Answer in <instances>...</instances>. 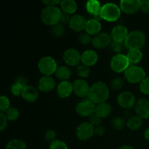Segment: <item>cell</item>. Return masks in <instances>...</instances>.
Returning a JSON list of instances; mask_svg holds the SVG:
<instances>
[{
    "mask_svg": "<svg viewBox=\"0 0 149 149\" xmlns=\"http://www.w3.org/2000/svg\"><path fill=\"white\" fill-rule=\"evenodd\" d=\"M127 81L132 84L141 82L146 78V72L143 68L137 65L130 66L125 72Z\"/></svg>",
    "mask_w": 149,
    "mask_h": 149,
    "instance_id": "cell-5",
    "label": "cell"
},
{
    "mask_svg": "<svg viewBox=\"0 0 149 149\" xmlns=\"http://www.w3.org/2000/svg\"><path fill=\"white\" fill-rule=\"evenodd\" d=\"M6 116L9 121H15L19 117V112L15 108H10L6 111Z\"/></svg>",
    "mask_w": 149,
    "mask_h": 149,
    "instance_id": "cell-33",
    "label": "cell"
},
{
    "mask_svg": "<svg viewBox=\"0 0 149 149\" xmlns=\"http://www.w3.org/2000/svg\"><path fill=\"white\" fill-rule=\"evenodd\" d=\"M112 125H113V127L116 130H122L125 127V122L124 119L118 116V117L113 118V120H112Z\"/></svg>",
    "mask_w": 149,
    "mask_h": 149,
    "instance_id": "cell-34",
    "label": "cell"
},
{
    "mask_svg": "<svg viewBox=\"0 0 149 149\" xmlns=\"http://www.w3.org/2000/svg\"><path fill=\"white\" fill-rule=\"evenodd\" d=\"M130 61L127 55L118 53L112 58L111 61V68L116 73H122L126 71L130 67Z\"/></svg>",
    "mask_w": 149,
    "mask_h": 149,
    "instance_id": "cell-7",
    "label": "cell"
},
{
    "mask_svg": "<svg viewBox=\"0 0 149 149\" xmlns=\"http://www.w3.org/2000/svg\"><path fill=\"white\" fill-rule=\"evenodd\" d=\"M141 2L139 0H122L119 7L126 14H133L141 9Z\"/></svg>",
    "mask_w": 149,
    "mask_h": 149,
    "instance_id": "cell-13",
    "label": "cell"
},
{
    "mask_svg": "<svg viewBox=\"0 0 149 149\" xmlns=\"http://www.w3.org/2000/svg\"><path fill=\"white\" fill-rule=\"evenodd\" d=\"M21 96L27 102L33 103V102L36 101L39 97V93L34 87L28 85L23 89Z\"/></svg>",
    "mask_w": 149,
    "mask_h": 149,
    "instance_id": "cell-21",
    "label": "cell"
},
{
    "mask_svg": "<svg viewBox=\"0 0 149 149\" xmlns=\"http://www.w3.org/2000/svg\"><path fill=\"white\" fill-rule=\"evenodd\" d=\"M90 68L84 65H79L77 69V74L80 78H87L90 75Z\"/></svg>",
    "mask_w": 149,
    "mask_h": 149,
    "instance_id": "cell-31",
    "label": "cell"
},
{
    "mask_svg": "<svg viewBox=\"0 0 149 149\" xmlns=\"http://www.w3.org/2000/svg\"><path fill=\"white\" fill-rule=\"evenodd\" d=\"M87 22V20L84 16L81 15H75L71 17L68 25L70 29L74 31L79 32L82 31L83 29H85Z\"/></svg>",
    "mask_w": 149,
    "mask_h": 149,
    "instance_id": "cell-17",
    "label": "cell"
},
{
    "mask_svg": "<svg viewBox=\"0 0 149 149\" xmlns=\"http://www.w3.org/2000/svg\"><path fill=\"white\" fill-rule=\"evenodd\" d=\"M106 132V129H105L104 127L103 126H98L95 129V133L97 135H100V136H102Z\"/></svg>",
    "mask_w": 149,
    "mask_h": 149,
    "instance_id": "cell-45",
    "label": "cell"
},
{
    "mask_svg": "<svg viewBox=\"0 0 149 149\" xmlns=\"http://www.w3.org/2000/svg\"><path fill=\"white\" fill-rule=\"evenodd\" d=\"M117 102L121 107L126 109H131L136 104L135 95L132 93L128 91L119 93L117 96Z\"/></svg>",
    "mask_w": 149,
    "mask_h": 149,
    "instance_id": "cell-10",
    "label": "cell"
},
{
    "mask_svg": "<svg viewBox=\"0 0 149 149\" xmlns=\"http://www.w3.org/2000/svg\"><path fill=\"white\" fill-rule=\"evenodd\" d=\"M118 149H135L133 147L130 146H121L120 148Z\"/></svg>",
    "mask_w": 149,
    "mask_h": 149,
    "instance_id": "cell-48",
    "label": "cell"
},
{
    "mask_svg": "<svg viewBox=\"0 0 149 149\" xmlns=\"http://www.w3.org/2000/svg\"><path fill=\"white\" fill-rule=\"evenodd\" d=\"M143 125L142 119L138 116H134L130 118L127 122L128 128L132 130H138Z\"/></svg>",
    "mask_w": 149,
    "mask_h": 149,
    "instance_id": "cell-29",
    "label": "cell"
},
{
    "mask_svg": "<svg viewBox=\"0 0 149 149\" xmlns=\"http://www.w3.org/2000/svg\"><path fill=\"white\" fill-rule=\"evenodd\" d=\"M38 68L41 73L45 76H50L55 74L57 68V63L53 58L45 56L41 58L38 63Z\"/></svg>",
    "mask_w": 149,
    "mask_h": 149,
    "instance_id": "cell-6",
    "label": "cell"
},
{
    "mask_svg": "<svg viewBox=\"0 0 149 149\" xmlns=\"http://www.w3.org/2000/svg\"><path fill=\"white\" fill-rule=\"evenodd\" d=\"M140 90L145 95H149V77H146L140 84Z\"/></svg>",
    "mask_w": 149,
    "mask_h": 149,
    "instance_id": "cell-37",
    "label": "cell"
},
{
    "mask_svg": "<svg viewBox=\"0 0 149 149\" xmlns=\"http://www.w3.org/2000/svg\"><path fill=\"white\" fill-rule=\"evenodd\" d=\"M81 55L76 49H68L63 54V61L66 64L71 66H75L81 62Z\"/></svg>",
    "mask_w": 149,
    "mask_h": 149,
    "instance_id": "cell-12",
    "label": "cell"
},
{
    "mask_svg": "<svg viewBox=\"0 0 149 149\" xmlns=\"http://www.w3.org/2000/svg\"><path fill=\"white\" fill-rule=\"evenodd\" d=\"M111 110L112 108L111 105L104 102L96 106L95 113L100 118H106L110 115V113H111Z\"/></svg>",
    "mask_w": 149,
    "mask_h": 149,
    "instance_id": "cell-24",
    "label": "cell"
},
{
    "mask_svg": "<svg viewBox=\"0 0 149 149\" xmlns=\"http://www.w3.org/2000/svg\"><path fill=\"white\" fill-rule=\"evenodd\" d=\"M121 9L113 3H106L101 7L100 15L102 19L109 22L117 20L121 15Z\"/></svg>",
    "mask_w": 149,
    "mask_h": 149,
    "instance_id": "cell-4",
    "label": "cell"
},
{
    "mask_svg": "<svg viewBox=\"0 0 149 149\" xmlns=\"http://www.w3.org/2000/svg\"><path fill=\"white\" fill-rule=\"evenodd\" d=\"M124 84L123 80L121 78H116L113 79L111 81V87L113 90H119L122 88V87Z\"/></svg>",
    "mask_w": 149,
    "mask_h": 149,
    "instance_id": "cell-38",
    "label": "cell"
},
{
    "mask_svg": "<svg viewBox=\"0 0 149 149\" xmlns=\"http://www.w3.org/2000/svg\"><path fill=\"white\" fill-rule=\"evenodd\" d=\"M97 60H98V55L97 52L92 49H87L81 54V61L83 65L86 66L90 67L95 65L97 63Z\"/></svg>",
    "mask_w": 149,
    "mask_h": 149,
    "instance_id": "cell-19",
    "label": "cell"
},
{
    "mask_svg": "<svg viewBox=\"0 0 149 149\" xmlns=\"http://www.w3.org/2000/svg\"><path fill=\"white\" fill-rule=\"evenodd\" d=\"M141 10L143 13L149 14V0H144L141 2Z\"/></svg>",
    "mask_w": 149,
    "mask_h": 149,
    "instance_id": "cell-43",
    "label": "cell"
},
{
    "mask_svg": "<svg viewBox=\"0 0 149 149\" xmlns=\"http://www.w3.org/2000/svg\"><path fill=\"white\" fill-rule=\"evenodd\" d=\"M42 2L47 6H55L56 4H59V1H55V0H47V1H42Z\"/></svg>",
    "mask_w": 149,
    "mask_h": 149,
    "instance_id": "cell-47",
    "label": "cell"
},
{
    "mask_svg": "<svg viewBox=\"0 0 149 149\" xmlns=\"http://www.w3.org/2000/svg\"><path fill=\"white\" fill-rule=\"evenodd\" d=\"M70 17H69V15H68V14H67V13H62V16H61V21H60V23H61L63 24V23H69L70 21Z\"/></svg>",
    "mask_w": 149,
    "mask_h": 149,
    "instance_id": "cell-46",
    "label": "cell"
},
{
    "mask_svg": "<svg viewBox=\"0 0 149 149\" xmlns=\"http://www.w3.org/2000/svg\"><path fill=\"white\" fill-rule=\"evenodd\" d=\"M28 81L25 77H20L17 78L11 87V92L14 95L18 96L22 94L23 89L28 86Z\"/></svg>",
    "mask_w": 149,
    "mask_h": 149,
    "instance_id": "cell-22",
    "label": "cell"
},
{
    "mask_svg": "<svg viewBox=\"0 0 149 149\" xmlns=\"http://www.w3.org/2000/svg\"><path fill=\"white\" fill-rule=\"evenodd\" d=\"M60 4L63 11L68 15L73 14L77 10V2L73 0H63Z\"/></svg>",
    "mask_w": 149,
    "mask_h": 149,
    "instance_id": "cell-25",
    "label": "cell"
},
{
    "mask_svg": "<svg viewBox=\"0 0 149 149\" xmlns=\"http://www.w3.org/2000/svg\"><path fill=\"white\" fill-rule=\"evenodd\" d=\"M127 57L130 63L135 64L142 60L143 53L141 49H130L127 54Z\"/></svg>",
    "mask_w": 149,
    "mask_h": 149,
    "instance_id": "cell-28",
    "label": "cell"
},
{
    "mask_svg": "<svg viewBox=\"0 0 149 149\" xmlns=\"http://www.w3.org/2000/svg\"><path fill=\"white\" fill-rule=\"evenodd\" d=\"M49 149H68V146L63 141L55 140L50 143Z\"/></svg>",
    "mask_w": 149,
    "mask_h": 149,
    "instance_id": "cell-36",
    "label": "cell"
},
{
    "mask_svg": "<svg viewBox=\"0 0 149 149\" xmlns=\"http://www.w3.org/2000/svg\"><path fill=\"white\" fill-rule=\"evenodd\" d=\"M101 121H102V118H100V116H97L96 113H94L93 115H92L90 118V123L91 124L93 127L95 126L96 127L98 126H100Z\"/></svg>",
    "mask_w": 149,
    "mask_h": 149,
    "instance_id": "cell-39",
    "label": "cell"
},
{
    "mask_svg": "<svg viewBox=\"0 0 149 149\" xmlns=\"http://www.w3.org/2000/svg\"><path fill=\"white\" fill-rule=\"evenodd\" d=\"M95 134V128L89 122H84L79 125L76 131V135L80 141H87L91 138Z\"/></svg>",
    "mask_w": 149,
    "mask_h": 149,
    "instance_id": "cell-9",
    "label": "cell"
},
{
    "mask_svg": "<svg viewBox=\"0 0 149 149\" xmlns=\"http://www.w3.org/2000/svg\"><path fill=\"white\" fill-rule=\"evenodd\" d=\"M73 91V84L68 81H61L57 87V93L61 98H66L69 97Z\"/></svg>",
    "mask_w": 149,
    "mask_h": 149,
    "instance_id": "cell-18",
    "label": "cell"
},
{
    "mask_svg": "<svg viewBox=\"0 0 149 149\" xmlns=\"http://www.w3.org/2000/svg\"><path fill=\"white\" fill-rule=\"evenodd\" d=\"M135 110L138 116L142 119L149 118V100L146 98H141L136 102Z\"/></svg>",
    "mask_w": 149,
    "mask_h": 149,
    "instance_id": "cell-16",
    "label": "cell"
},
{
    "mask_svg": "<svg viewBox=\"0 0 149 149\" xmlns=\"http://www.w3.org/2000/svg\"><path fill=\"white\" fill-rule=\"evenodd\" d=\"M101 30V24L100 21L95 19H90L87 20L85 26V31L90 35H97Z\"/></svg>",
    "mask_w": 149,
    "mask_h": 149,
    "instance_id": "cell-23",
    "label": "cell"
},
{
    "mask_svg": "<svg viewBox=\"0 0 149 149\" xmlns=\"http://www.w3.org/2000/svg\"><path fill=\"white\" fill-rule=\"evenodd\" d=\"M6 149H26V145L21 140L13 139L7 143Z\"/></svg>",
    "mask_w": 149,
    "mask_h": 149,
    "instance_id": "cell-30",
    "label": "cell"
},
{
    "mask_svg": "<svg viewBox=\"0 0 149 149\" xmlns=\"http://www.w3.org/2000/svg\"><path fill=\"white\" fill-rule=\"evenodd\" d=\"M55 86V79L50 76H43L39 79V89L44 93H48L54 89Z\"/></svg>",
    "mask_w": 149,
    "mask_h": 149,
    "instance_id": "cell-20",
    "label": "cell"
},
{
    "mask_svg": "<svg viewBox=\"0 0 149 149\" xmlns=\"http://www.w3.org/2000/svg\"><path fill=\"white\" fill-rule=\"evenodd\" d=\"M73 88H74V92L78 97H84L86 96H88L90 87L87 84V81L79 79L74 81Z\"/></svg>",
    "mask_w": 149,
    "mask_h": 149,
    "instance_id": "cell-15",
    "label": "cell"
},
{
    "mask_svg": "<svg viewBox=\"0 0 149 149\" xmlns=\"http://www.w3.org/2000/svg\"><path fill=\"white\" fill-rule=\"evenodd\" d=\"M62 13L58 7L46 6L41 13V20L45 24L54 26L61 21Z\"/></svg>",
    "mask_w": 149,
    "mask_h": 149,
    "instance_id": "cell-2",
    "label": "cell"
},
{
    "mask_svg": "<svg viewBox=\"0 0 149 149\" xmlns=\"http://www.w3.org/2000/svg\"><path fill=\"white\" fill-rule=\"evenodd\" d=\"M7 118L4 113H0V130L3 131L7 126Z\"/></svg>",
    "mask_w": 149,
    "mask_h": 149,
    "instance_id": "cell-41",
    "label": "cell"
},
{
    "mask_svg": "<svg viewBox=\"0 0 149 149\" xmlns=\"http://www.w3.org/2000/svg\"><path fill=\"white\" fill-rule=\"evenodd\" d=\"M101 7L102 6L100 5V3L96 0H90L86 4V9L87 12L93 16L100 14Z\"/></svg>",
    "mask_w": 149,
    "mask_h": 149,
    "instance_id": "cell-26",
    "label": "cell"
},
{
    "mask_svg": "<svg viewBox=\"0 0 149 149\" xmlns=\"http://www.w3.org/2000/svg\"><path fill=\"white\" fill-rule=\"evenodd\" d=\"M65 32V28L61 23H58L57 24L52 26V33L55 36H61L63 35Z\"/></svg>",
    "mask_w": 149,
    "mask_h": 149,
    "instance_id": "cell-32",
    "label": "cell"
},
{
    "mask_svg": "<svg viewBox=\"0 0 149 149\" xmlns=\"http://www.w3.org/2000/svg\"><path fill=\"white\" fill-rule=\"evenodd\" d=\"M111 35L107 33H100L94 36L92 39V44L93 47L97 49H103L109 46L112 43Z\"/></svg>",
    "mask_w": 149,
    "mask_h": 149,
    "instance_id": "cell-11",
    "label": "cell"
},
{
    "mask_svg": "<svg viewBox=\"0 0 149 149\" xmlns=\"http://www.w3.org/2000/svg\"><path fill=\"white\" fill-rule=\"evenodd\" d=\"M10 109V100L6 96L0 97V110L1 113L7 111Z\"/></svg>",
    "mask_w": 149,
    "mask_h": 149,
    "instance_id": "cell-35",
    "label": "cell"
},
{
    "mask_svg": "<svg viewBox=\"0 0 149 149\" xmlns=\"http://www.w3.org/2000/svg\"><path fill=\"white\" fill-rule=\"evenodd\" d=\"M122 43H119V42H113L111 43V49H113L114 52H120L121 50L122 49Z\"/></svg>",
    "mask_w": 149,
    "mask_h": 149,
    "instance_id": "cell-44",
    "label": "cell"
},
{
    "mask_svg": "<svg viewBox=\"0 0 149 149\" xmlns=\"http://www.w3.org/2000/svg\"><path fill=\"white\" fill-rule=\"evenodd\" d=\"M95 103L87 99L79 102L76 107V111L81 116H91L95 113Z\"/></svg>",
    "mask_w": 149,
    "mask_h": 149,
    "instance_id": "cell-8",
    "label": "cell"
},
{
    "mask_svg": "<svg viewBox=\"0 0 149 149\" xmlns=\"http://www.w3.org/2000/svg\"><path fill=\"white\" fill-rule=\"evenodd\" d=\"M146 37L141 31H132L128 33L125 41V46L129 50L130 49H141L145 45Z\"/></svg>",
    "mask_w": 149,
    "mask_h": 149,
    "instance_id": "cell-3",
    "label": "cell"
},
{
    "mask_svg": "<svg viewBox=\"0 0 149 149\" xmlns=\"http://www.w3.org/2000/svg\"><path fill=\"white\" fill-rule=\"evenodd\" d=\"M55 138H56V133L53 130H49L45 133V138L48 141H50L51 143L55 141Z\"/></svg>",
    "mask_w": 149,
    "mask_h": 149,
    "instance_id": "cell-42",
    "label": "cell"
},
{
    "mask_svg": "<svg viewBox=\"0 0 149 149\" xmlns=\"http://www.w3.org/2000/svg\"><path fill=\"white\" fill-rule=\"evenodd\" d=\"M145 138L149 141V127L145 131Z\"/></svg>",
    "mask_w": 149,
    "mask_h": 149,
    "instance_id": "cell-49",
    "label": "cell"
},
{
    "mask_svg": "<svg viewBox=\"0 0 149 149\" xmlns=\"http://www.w3.org/2000/svg\"><path fill=\"white\" fill-rule=\"evenodd\" d=\"M128 30L127 27L122 25H117L113 28L111 33V36L113 42L122 43L125 42L128 35Z\"/></svg>",
    "mask_w": 149,
    "mask_h": 149,
    "instance_id": "cell-14",
    "label": "cell"
},
{
    "mask_svg": "<svg viewBox=\"0 0 149 149\" xmlns=\"http://www.w3.org/2000/svg\"><path fill=\"white\" fill-rule=\"evenodd\" d=\"M79 41L82 45H87L90 42H92V39L90 34H88L87 33H83L79 36Z\"/></svg>",
    "mask_w": 149,
    "mask_h": 149,
    "instance_id": "cell-40",
    "label": "cell"
},
{
    "mask_svg": "<svg viewBox=\"0 0 149 149\" xmlns=\"http://www.w3.org/2000/svg\"><path fill=\"white\" fill-rule=\"evenodd\" d=\"M55 74V77H56L58 79L61 80L62 81H67V80L71 77V71L67 66L62 65V66H60L57 68Z\"/></svg>",
    "mask_w": 149,
    "mask_h": 149,
    "instance_id": "cell-27",
    "label": "cell"
},
{
    "mask_svg": "<svg viewBox=\"0 0 149 149\" xmlns=\"http://www.w3.org/2000/svg\"><path fill=\"white\" fill-rule=\"evenodd\" d=\"M109 97V89L103 81H97L90 87L88 99L96 104L104 103Z\"/></svg>",
    "mask_w": 149,
    "mask_h": 149,
    "instance_id": "cell-1",
    "label": "cell"
}]
</instances>
